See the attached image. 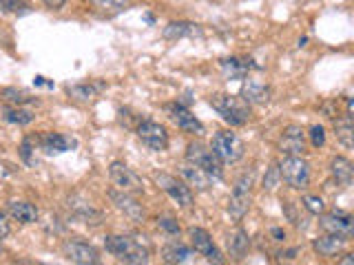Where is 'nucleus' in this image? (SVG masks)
<instances>
[{"label": "nucleus", "mask_w": 354, "mask_h": 265, "mask_svg": "<svg viewBox=\"0 0 354 265\" xmlns=\"http://www.w3.org/2000/svg\"><path fill=\"white\" fill-rule=\"evenodd\" d=\"M104 248L109 254L120 263H129V265H144L149 263V248H144L140 241L127 235H109L104 239Z\"/></svg>", "instance_id": "1"}, {"label": "nucleus", "mask_w": 354, "mask_h": 265, "mask_svg": "<svg viewBox=\"0 0 354 265\" xmlns=\"http://www.w3.org/2000/svg\"><path fill=\"white\" fill-rule=\"evenodd\" d=\"M210 106H213L221 119L230 126H243L250 121V104L243 102L239 97H232L226 93H217L210 97Z\"/></svg>", "instance_id": "2"}, {"label": "nucleus", "mask_w": 354, "mask_h": 265, "mask_svg": "<svg viewBox=\"0 0 354 265\" xmlns=\"http://www.w3.org/2000/svg\"><path fill=\"white\" fill-rule=\"evenodd\" d=\"M252 181H254V173L248 170L241 177H237L235 186H232V193L228 199V215L232 217V221H241L248 215L250 199H252Z\"/></svg>", "instance_id": "3"}, {"label": "nucleus", "mask_w": 354, "mask_h": 265, "mask_svg": "<svg viewBox=\"0 0 354 265\" xmlns=\"http://www.w3.org/2000/svg\"><path fill=\"white\" fill-rule=\"evenodd\" d=\"M186 161L202 168L215 179H224V164L219 161V157L213 153V148L206 146L202 141H193L186 146Z\"/></svg>", "instance_id": "4"}, {"label": "nucleus", "mask_w": 354, "mask_h": 265, "mask_svg": "<svg viewBox=\"0 0 354 265\" xmlns=\"http://www.w3.org/2000/svg\"><path fill=\"white\" fill-rule=\"evenodd\" d=\"M279 177L292 188V190H304L310 184V164L301 155H286V157L277 164Z\"/></svg>", "instance_id": "5"}, {"label": "nucleus", "mask_w": 354, "mask_h": 265, "mask_svg": "<svg viewBox=\"0 0 354 265\" xmlns=\"http://www.w3.org/2000/svg\"><path fill=\"white\" fill-rule=\"evenodd\" d=\"M210 148H213L221 164H237L246 155L243 141L230 130H217L213 135V141H210Z\"/></svg>", "instance_id": "6"}, {"label": "nucleus", "mask_w": 354, "mask_h": 265, "mask_svg": "<svg viewBox=\"0 0 354 265\" xmlns=\"http://www.w3.org/2000/svg\"><path fill=\"white\" fill-rule=\"evenodd\" d=\"M109 179L115 188L124 193H131V195H142L144 193V184L140 179V175L129 168L124 161H111L109 166Z\"/></svg>", "instance_id": "7"}, {"label": "nucleus", "mask_w": 354, "mask_h": 265, "mask_svg": "<svg viewBox=\"0 0 354 265\" xmlns=\"http://www.w3.org/2000/svg\"><path fill=\"white\" fill-rule=\"evenodd\" d=\"M188 239H191V246H193L195 254H199V257H204L210 263H219V265L226 263V257L217 248V243L213 241V237L208 235V230L191 228V230H188Z\"/></svg>", "instance_id": "8"}, {"label": "nucleus", "mask_w": 354, "mask_h": 265, "mask_svg": "<svg viewBox=\"0 0 354 265\" xmlns=\"http://www.w3.org/2000/svg\"><path fill=\"white\" fill-rule=\"evenodd\" d=\"M319 228L326 232V235H335L343 241H350L354 237V221L348 213H328L319 215Z\"/></svg>", "instance_id": "9"}, {"label": "nucleus", "mask_w": 354, "mask_h": 265, "mask_svg": "<svg viewBox=\"0 0 354 265\" xmlns=\"http://www.w3.org/2000/svg\"><path fill=\"white\" fill-rule=\"evenodd\" d=\"M155 181H158V186L173 199L177 206H182V208H191L193 206V202H195L193 190L182 179H177L175 175L160 173L158 177H155Z\"/></svg>", "instance_id": "10"}, {"label": "nucleus", "mask_w": 354, "mask_h": 265, "mask_svg": "<svg viewBox=\"0 0 354 265\" xmlns=\"http://www.w3.org/2000/svg\"><path fill=\"white\" fill-rule=\"evenodd\" d=\"M138 137L147 148L155 150V153H162L169 148V132L162 124L153 119H142L138 124Z\"/></svg>", "instance_id": "11"}, {"label": "nucleus", "mask_w": 354, "mask_h": 265, "mask_svg": "<svg viewBox=\"0 0 354 265\" xmlns=\"http://www.w3.org/2000/svg\"><path fill=\"white\" fill-rule=\"evenodd\" d=\"M106 195L111 199V204H113L120 213H124V217H129L133 224H142L144 217H147V210H144V206L136 199V195L120 190V188H111Z\"/></svg>", "instance_id": "12"}, {"label": "nucleus", "mask_w": 354, "mask_h": 265, "mask_svg": "<svg viewBox=\"0 0 354 265\" xmlns=\"http://www.w3.org/2000/svg\"><path fill=\"white\" fill-rule=\"evenodd\" d=\"M166 113H169L173 124H177V128H182L188 135H202L204 132V124L182 102L166 104Z\"/></svg>", "instance_id": "13"}, {"label": "nucleus", "mask_w": 354, "mask_h": 265, "mask_svg": "<svg viewBox=\"0 0 354 265\" xmlns=\"http://www.w3.org/2000/svg\"><path fill=\"white\" fill-rule=\"evenodd\" d=\"M62 254L66 257V261L80 263V265H97L102 261L97 248H93L91 243H84V241H66L62 246Z\"/></svg>", "instance_id": "14"}, {"label": "nucleus", "mask_w": 354, "mask_h": 265, "mask_svg": "<svg viewBox=\"0 0 354 265\" xmlns=\"http://www.w3.org/2000/svg\"><path fill=\"white\" fill-rule=\"evenodd\" d=\"M279 150L283 155H304L306 153V132L301 126L288 124L281 132L279 139Z\"/></svg>", "instance_id": "15"}, {"label": "nucleus", "mask_w": 354, "mask_h": 265, "mask_svg": "<svg viewBox=\"0 0 354 265\" xmlns=\"http://www.w3.org/2000/svg\"><path fill=\"white\" fill-rule=\"evenodd\" d=\"M38 146L47 153V155H60V153H69L77 146V139L62 135V132H42L36 139Z\"/></svg>", "instance_id": "16"}, {"label": "nucleus", "mask_w": 354, "mask_h": 265, "mask_svg": "<svg viewBox=\"0 0 354 265\" xmlns=\"http://www.w3.org/2000/svg\"><path fill=\"white\" fill-rule=\"evenodd\" d=\"M180 177L191 190L195 188L197 193H206V190H210V186H213V177H210L208 173H204L202 168H197V166L188 164V161L180 166Z\"/></svg>", "instance_id": "17"}, {"label": "nucleus", "mask_w": 354, "mask_h": 265, "mask_svg": "<svg viewBox=\"0 0 354 265\" xmlns=\"http://www.w3.org/2000/svg\"><path fill=\"white\" fill-rule=\"evenodd\" d=\"M346 243L348 241H343V239H339L335 235H324V237H317L313 241V248H315V252L319 254V257L335 259L343 250H346Z\"/></svg>", "instance_id": "18"}, {"label": "nucleus", "mask_w": 354, "mask_h": 265, "mask_svg": "<svg viewBox=\"0 0 354 265\" xmlns=\"http://www.w3.org/2000/svg\"><path fill=\"white\" fill-rule=\"evenodd\" d=\"M162 257H164L166 263H177V265L193 263L195 261V250L184 246V243H180V241H171V243H166V246H164Z\"/></svg>", "instance_id": "19"}, {"label": "nucleus", "mask_w": 354, "mask_h": 265, "mask_svg": "<svg viewBox=\"0 0 354 265\" xmlns=\"http://www.w3.org/2000/svg\"><path fill=\"white\" fill-rule=\"evenodd\" d=\"M202 36V27L195 25V22H169L164 27V38L166 40H184V38H195Z\"/></svg>", "instance_id": "20"}, {"label": "nucleus", "mask_w": 354, "mask_h": 265, "mask_svg": "<svg viewBox=\"0 0 354 265\" xmlns=\"http://www.w3.org/2000/svg\"><path fill=\"white\" fill-rule=\"evenodd\" d=\"M270 86L268 84H263V82H248V84H243L241 88V97H243V102H248V104H268L270 102Z\"/></svg>", "instance_id": "21"}, {"label": "nucleus", "mask_w": 354, "mask_h": 265, "mask_svg": "<svg viewBox=\"0 0 354 265\" xmlns=\"http://www.w3.org/2000/svg\"><path fill=\"white\" fill-rule=\"evenodd\" d=\"M9 215L14 221L22 226H29V224H36L38 221V208L29 204V202H9Z\"/></svg>", "instance_id": "22"}, {"label": "nucleus", "mask_w": 354, "mask_h": 265, "mask_svg": "<svg viewBox=\"0 0 354 265\" xmlns=\"http://www.w3.org/2000/svg\"><path fill=\"white\" fill-rule=\"evenodd\" d=\"M330 173L332 177L341 184V186H352V179H354V166L348 157H341V155H337V157H332L330 161Z\"/></svg>", "instance_id": "23"}, {"label": "nucleus", "mask_w": 354, "mask_h": 265, "mask_svg": "<svg viewBox=\"0 0 354 265\" xmlns=\"http://www.w3.org/2000/svg\"><path fill=\"white\" fill-rule=\"evenodd\" d=\"M219 66L226 80H243V77L248 75V71L252 69V64H248V60H241V58H224L219 62Z\"/></svg>", "instance_id": "24"}, {"label": "nucleus", "mask_w": 354, "mask_h": 265, "mask_svg": "<svg viewBox=\"0 0 354 265\" xmlns=\"http://www.w3.org/2000/svg\"><path fill=\"white\" fill-rule=\"evenodd\" d=\"M104 88V84L100 82H82V84H73V86H66V95L75 102H88L100 95V91Z\"/></svg>", "instance_id": "25"}, {"label": "nucleus", "mask_w": 354, "mask_h": 265, "mask_svg": "<svg viewBox=\"0 0 354 265\" xmlns=\"http://www.w3.org/2000/svg\"><path fill=\"white\" fill-rule=\"evenodd\" d=\"M250 248V237H248V232L243 230V228H237L232 235L228 237V254L232 259H243L246 257V252Z\"/></svg>", "instance_id": "26"}, {"label": "nucleus", "mask_w": 354, "mask_h": 265, "mask_svg": "<svg viewBox=\"0 0 354 265\" xmlns=\"http://www.w3.org/2000/svg\"><path fill=\"white\" fill-rule=\"evenodd\" d=\"M0 99L7 104V106H25V104H33L36 97H31L29 91L25 88H16V86H7L0 91Z\"/></svg>", "instance_id": "27"}, {"label": "nucleus", "mask_w": 354, "mask_h": 265, "mask_svg": "<svg viewBox=\"0 0 354 265\" xmlns=\"http://www.w3.org/2000/svg\"><path fill=\"white\" fill-rule=\"evenodd\" d=\"M3 119L9 121V124H16V126H27L36 119V115H33L31 108H25V106H5Z\"/></svg>", "instance_id": "28"}, {"label": "nucleus", "mask_w": 354, "mask_h": 265, "mask_svg": "<svg viewBox=\"0 0 354 265\" xmlns=\"http://www.w3.org/2000/svg\"><path fill=\"white\" fill-rule=\"evenodd\" d=\"M335 132H337V139L343 144L346 148L354 146V126H352V115H341L335 119Z\"/></svg>", "instance_id": "29"}, {"label": "nucleus", "mask_w": 354, "mask_h": 265, "mask_svg": "<svg viewBox=\"0 0 354 265\" xmlns=\"http://www.w3.org/2000/svg\"><path fill=\"white\" fill-rule=\"evenodd\" d=\"M0 9L5 14H14V16H27L31 14V5L25 0H0Z\"/></svg>", "instance_id": "30"}, {"label": "nucleus", "mask_w": 354, "mask_h": 265, "mask_svg": "<svg viewBox=\"0 0 354 265\" xmlns=\"http://www.w3.org/2000/svg\"><path fill=\"white\" fill-rule=\"evenodd\" d=\"M88 3L97 11H122L136 3V0H88Z\"/></svg>", "instance_id": "31"}, {"label": "nucleus", "mask_w": 354, "mask_h": 265, "mask_svg": "<svg viewBox=\"0 0 354 265\" xmlns=\"http://www.w3.org/2000/svg\"><path fill=\"white\" fill-rule=\"evenodd\" d=\"M301 206L308 210L310 215H315V217H319L321 213H324V208H326L324 199L317 197V195H306V197L301 199Z\"/></svg>", "instance_id": "32"}, {"label": "nucleus", "mask_w": 354, "mask_h": 265, "mask_svg": "<svg viewBox=\"0 0 354 265\" xmlns=\"http://www.w3.org/2000/svg\"><path fill=\"white\" fill-rule=\"evenodd\" d=\"M158 228L162 232H166L169 237H177L182 232V226L177 224V219H173V217H158Z\"/></svg>", "instance_id": "33"}, {"label": "nucleus", "mask_w": 354, "mask_h": 265, "mask_svg": "<svg viewBox=\"0 0 354 265\" xmlns=\"http://www.w3.org/2000/svg\"><path fill=\"white\" fill-rule=\"evenodd\" d=\"M33 141H36L33 137H25V139H22V144H20V157H22V161L29 164V166L36 164V159L31 157V153H33Z\"/></svg>", "instance_id": "34"}, {"label": "nucleus", "mask_w": 354, "mask_h": 265, "mask_svg": "<svg viewBox=\"0 0 354 265\" xmlns=\"http://www.w3.org/2000/svg\"><path fill=\"white\" fill-rule=\"evenodd\" d=\"M310 144H313L315 148H319V146H324L326 144V130H324V126H319V124H315V126H310Z\"/></svg>", "instance_id": "35"}, {"label": "nucleus", "mask_w": 354, "mask_h": 265, "mask_svg": "<svg viewBox=\"0 0 354 265\" xmlns=\"http://www.w3.org/2000/svg\"><path fill=\"white\" fill-rule=\"evenodd\" d=\"M11 235V226H9V219H7V215L0 210V241L3 239H7Z\"/></svg>", "instance_id": "36"}, {"label": "nucleus", "mask_w": 354, "mask_h": 265, "mask_svg": "<svg viewBox=\"0 0 354 265\" xmlns=\"http://www.w3.org/2000/svg\"><path fill=\"white\" fill-rule=\"evenodd\" d=\"M277 175H279V168H277V166H274V168L268 173V181L263 179V186L268 188V190H272V188H274V184H277Z\"/></svg>", "instance_id": "37"}, {"label": "nucleus", "mask_w": 354, "mask_h": 265, "mask_svg": "<svg viewBox=\"0 0 354 265\" xmlns=\"http://www.w3.org/2000/svg\"><path fill=\"white\" fill-rule=\"evenodd\" d=\"M42 3H44V7L53 9V11H58V9L64 7V0H42Z\"/></svg>", "instance_id": "38"}, {"label": "nucleus", "mask_w": 354, "mask_h": 265, "mask_svg": "<svg viewBox=\"0 0 354 265\" xmlns=\"http://www.w3.org/2000/svg\"><path fill=\"white\" fill-rule=\"evenodd\" d=\"M270 235L274 237V241H286V232L281 228H272L270 230Z\"/></svg>", "instance_id": "39"}, {"label": "nucleus", "mask_w": 354, "mask_h": 265, "mask_svg": "<svg viewBox=\"0 0 354 265\" xmlns=\"http://www.w3.org/2000/svg\"><path fill=\"white\" fill-rule=\"evenodd\" d=\"M341 263H343V265H350V263H352V254H343Z\"/></svg>", "instance_id": "40"}, {"label": "nucleus", "mask_w": 354, "mask_h": 265, "mask_svg": "<svg viewBox=\"0 0 354 265\" xmlns=\"http://www.w3.org/2000/svg\"><path fill=\"white\" fill-rule=\"evenodd\" d=\"M0 252H3V243H0Z\"/></svg>", "instance_id": "41"}]
</instances>
